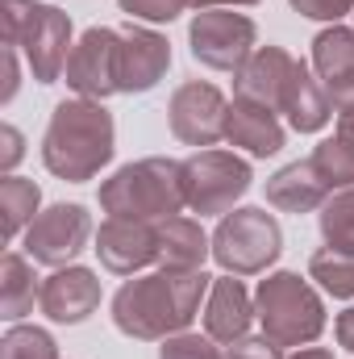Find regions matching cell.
Instances as JSON below:
<instances>
[{
    "label": "cell",
    "mask_w": 354,
    "mask_h": 359,
    "mask_svg": "<svg viewBox=\"0 0 354 359\" xmlns=\"http://www.w3.org/2000/svg\"><path fill=\"white\" fill-rule=\"evenodd\" d=\"M208 288H213V276H204V268H163L150 276H138V280H125L113 297V322L121 334H129L138 343H163V339L183 334L192 326Z\"/></svg>",
    "instance_id": "cell-1"
},
{
    "label": "cell",
    "mask_w": 354,
    "mask_h": 359,
    "mask_svg": "<svg viewBox=\"0 0 354 359\" xmlns=\"http://www.w3.org/2000/svg\"><path fill=\"white\" fill-rule=\"evenodd\" d=\"M113 151H117V126L100 100L76 96V100L55 104L46 134H42V163L50 176L84 184L100 176V168H108Z\"/></svg>",
    "instance_id": "cell-2"
},
{
    "label": "cell",
    "mask_w": 354,
    "mask_h": 359,
    "mask_svg": "<svg viewBox=\"0 0 354 359\" xmlns=\"http://www.w3.org/2000/svg\"><path fill=\"white\" fill-rule=\"evenodd\" d=\"M100 209L108 217H134V222H150V226L179 217V209H187L183 163L163 159V155L125 163L113 180L100 184Z\"/></svg>",
    "instance_id": "cell-3"
},
{
    "label": "cell",
    "mask_w": 354,
    "mask_h": 359,
    "mask_svg": "<svg viewBox=\"0 0 354 359\" xmlns=\"http://www.w3.org/2000/svg\"><path fill=\"white\" fill-rule=\"evenodd\" d=\"M4 42L17 46L38 84H55L71 59V17L38 0H4Z\"/></svg>",
    "instance_id": "cell-4"
},
{
    "label": "cell",
    "mask_w": 354,
    "mask_h": 359,
    "mask_svg": "<svg viewBox=\"0 0 354 359\" xmlns=\"http://www.w3.org/2000/svg\"><path fill=\"white\" fill-rule=\"evenodd\" d=\"M255 318H259L263 334L279 347H309L325 330V305H321L317 288L309 280H300L296 271H275V276L259 280Z\"/></svg>",
    "instance_id": "cell-5"
},
{
    "label": "cell",
    "mask_w": 354,
    "mask_h": 359,
    "mask_svg": "<svg viewBox=\"0 0 354 359\" xmlns=\"http://www.w3.org/2000/svg\"><path fill=\"white\" fill-rule=\"evenodd\" d=\"M283 251V230L267 209H234L213 234V259L229 276H259Z\"/></svg>",
    "instance_id": "cell-6"
},
{
    "label": "cell",
    "mask_w": 354,
    "mask_h": 359,
    "mask_svg": "<svg viewBox=\"0 0 354 359\" xmlns=\"http://www.w3.org/2000/svg\"><path fill=\"white\" fill-rule=\"evenodd\" d=\"M250 163L229 151H196L183 159V196L200 217H225L250 192Z\"/></svg>",
    "instance_id": "cell-7"
},
{
    "label": "cell",
    "mask_w": 354,
    "mask_h": 359,
    "mask_svg": "<svg viewBox=\"0 0 354 359\" xmlns=\"http://www.w3.org/2000/svg\"><path fill=\"white\" fill-rule=\"evenodd\" d=\"M255 38H259L255 21L234 8H200L187 25L192 59L208 72H238L259 50Z\"/></svg>",
    "instance_id": "cell-8"
},
{
    "label": "cell",
    "mask_w": 354,
    "mask_h": 359,
    "mask_svg": "<svg viewBox=\"0 0 354 359\" xmlns=\"http://www.w3.org/2000/svg\"><path fill=\"white\" fill-rule=\"evenodd\" d=\"M63 80L76 96H88V100H104V96L121 92V29L92 25L71 46Z\"/></svg>",
    "instance_id": "cell-9"
},
{
    "label": "cell",
    "mask_w": 354,
    "mask_h": 359,
    "mask_svg": "<svg viewBox=\"0 0 354 359\" xmlns=\"http://www.w3.org/2000/svg\"><path fill=\"white\" fill-rule=\"evenodd\" d=\"M92 217L84 205H50L25 230V255L42 268H71V259L88 247Z\"/></svg>",
    "instance_id": "cell-10"
},
{
    "label": "cell",
    "mask_w": 354,
    "mask_h": 359,
    "mask_svg": "<svg viewBox=\"0 0 354 359\" xmlns=\"http://www.w3.org/2000/svg\"><path fill=\"white\" fill-rule=\"evenodd\" d=\"M225 117H229V100L221 96V88L213 84H200V80H187L171 92V104H167V121H171V134L187 147H213L225 138Z\"/></svg>",
    "instance_id": "cell-11"
},
{
    "label": "cell",
    "mask_w": 354,
    "mask_h": 359,
    "mask_svg": "<svg viewBox=\"0 0 354 359\" xmlns=\"http://www.w3.org/2000/svg\"><path fill=\"white\" fill-rule=\"evenodd\" d=\"M96 255L113 276H134L150 268L159 264V226L134 217H108L96 230Z\"/></svg>",
    "instance_id": "cell-12"
},
{
    "label": "cell",
    "mask_w": 354,
    "mask_h": 359,
    "mask_svg": "<svg viewBox=\"0 0 354 359\" xmlns=\"http://www.w3.org/2000/svg\"><path fill=\"white\" fill-rule=\"evenodd\" d=\"M171 67V42L146 25H125L121 29V92L138 96V92L159 88V80Z\"/></svg>",
    "instance_id": "cell-13"
},
{
    "label": "cell",
    "mask_w": 354,
    "mask_h": 359,
    "mask_svg": "<svg viewBox=\"0 0 354 359\" xmlns=\"http://www.w3.org/2000/svg\"><path fill=\"white\" fill-rule=\"evenodd\" d=\"M42 313L59 326H80L100 309V280L92 268H59L50 280H42Z\"/></svg>",
    "instance_id": "cell-14"
},
{
    "label": "cell",
    "mask_w": 354,
    "mask_h": 359,
    "mask_svg": "<svg viewBox=\"0 0 354 359\" xmlns=\"http://www.w3.org/2000/svg\"><path fill=\"white\" fill-rule=\"evenodd\" d=\"M296 72H300V59H292L283 46H259V50L234 72V92L246 96V100H259V104H267V109L279 113V104H283V96L292 88Z\"/></svg>",
    "instance_id": "cell-15"
},
{
    "label": "cell",
    "mask_w": 354,
    "mask_h": 359,
    "mask_svg": "<svg viewBox=\"0 0 354 359\" xmlns=\"http://www.w3.org/2000/svg\"><path fill=\"white\" fill-rule=\"evenodd\" d=\"M204 334L213 339V343H238L242 334H246V326H250V318H255V297L246 292V284L238 280V276H217L213 280V288H208V297H204Z\"/></svg>",
    "instance_id": "cell-16"
},
{
    "label": "cell",
    "mask_w": 354,
    "mask_h": 359,
    "mask_svg": "<svg viewBox=\"0 0 354 359\" xmlns=\"http://www.w3.org/2000/svg\"><path fill=\"white\" fill-rule=\"evenodd\" d=\"M313 72L330 100L342 109L354 100V29L330 25L313 38Z\"/></svg>",
    "instance_id": "cell-17"
},
{
    "label": "cell",
    "mask_w": 354,
    "mask_h": 359,
    "mask_svg": "<svg viewBox=\"0 0 354 359\" xmlns=\"http://www.w3.org/2000/svg\"><path fill=\"white\" fill-rule=\"evenodd\" d=\"M225 138L255 159L283 151V126H279L275 109H267L259 100H246V96H234L229 117H225Z\"/></svg>",
    "instance_id": "cell-18"
},
{
    "label": "cell",
    "mask_w": 354,
    "mask_h": 359,
    "mask_svg": "<svg viewBox=\"0 0 354 359\" xmlns=\"http://www.w3.org/2000/svg\"><path fill=\"white\" fill-rule=\"evenodd\" d=\"M325 201H330V184L313 168V159H296L267 180V205H275L279 213H313Z\"/></svg>",
    "instance_id": "cell-19"
},
{
    "label": "cell",
    "mask_w": 354,
    "mask_h": 359,
    "mask_svg": "<svg viewBox=\"0 0 354 359\" xmlns=\"http://www.w3.org/2000/svg\"><path fill=\"white\" fill-rule=\"evenodd\" d=\"M213 255V238L192 217H167L159 222V264L171 271H200Z\"/></svg>",
    "instance_id": "cell-20"
},
{
    "label": "cell",
    "mask_w": 354,
    "mask_h": 359,
    "mask_svg": "<svg viewBox=\"0 0 354 359\" xmlns=\"http://www.w3.org/2000/svg\"><path fill=\"white\" fill-rule=\"evenodd\" d=\"M279 113L288 117V126H292L296 134H317V130L334 117V109H330V92L321 88V80H313V72H309L304 63H300L292 88H288V96H283Z\"/></svg>",
    "instance_id": "cell-21"
},
{
    "label": "cell",
    "mask_w": 354,
    "mask_h": 359,
    "mask_svg": "<svg viewBox=\"0 0 354 359\" xmlns=\"http://www.w3.org/2000/svg\"><path fill=\"white\" fill-rule=\"evenodd\" d=\"M34 301H42V284L34 276V259L8 251L4 264H0V313L8 322H17V318H25L34 309Z\"/></svg>",
    "instance_id": "cell-22"
},
{
    "label": "cell",
    "mask_w": 354,
    "mask_h": 359,
    "mask_svg": "<svg viewBox=\"0 0 354 359\" xmlns=\"http://www.w3.org/2000/svg\"><path fill=\"white\" fill-rule=\"evenodd\" d=\"M42 205V188L25 176H4L0 180V213H4V238L13 243L21 230H29V222L38 217Z\"/></svg>",
    "instance_id": "cell-23"
},
{
    "label": "cell",
    "mask_w": 354,
    "mask_h": 359,
    "mask_svg": "<svg viewBox=\"0 0 354 359\" xmlns=\"http://www.w3.org/2000/svg\"><path fill=\"white\" fill-rule=\"evenodd\" d=\"M309 280H317L330 297L351 301L354 297V255L334 251V247H321V251L309 259Z\"/></svg>",
    "instance_id": "cell-24"
},
{
    "label": "cell",
    "mask_w": 354,
    "mask_h": 359,
    "mask_svg": "<svg viewBox=\"0 0 354 359\" xmlns=\"http://www.w3.org/2000/svg\"><path fill=\"white\" fill-rule=\"evenodd\" d=\"M321 238L325 247L354 255V188L330 192V201L321 205Z\"/></svg>",
    "instance_id": "cell-25"
},
{
    "label": "cell",
    "mask_w": 354,
    "mask_h": 359,
    "mask_svg": "<svg viewBox=\"0 0 354 359\" xmlns=\"http://www.w3.org/2000/svg\"><path fill=\"white\" fill-rule=\"evenodd\" d=\"M313 168H317L321 180L330 184V192L354 188V142L351 138H342V134L317 142V151H313Z\"/></svg>",
    "instance_id": "cell-26"
},
{
    "label": "cell",
    "mask_w": 354,
    "mask_h": 359,
    "mask_svg": "<svg viewBox=\"0 0 354 359\" xmlns=\"http://www.w3.org/2000/svg\"><path fill=\"white\" fill-rule=\"evenodd\" d=\"M0 359H59V343L42 326H8Z\"/></svg>",
    "instance_id": "cell-27"
},
{
    "label": "cell",
    "mask_w": 354,
    "mask_h": 359,
    "mask_svg": "<svg viewBox=\"0 0 354 359\" xmlns=\"http://www.w3.org/2000/svg\"><path fill=\"white\" fill-rule=\"evenodd\" d=\"M121 13H129L134 21H176L179 13L192 8V0H117Z\"/></svg>",
    "instance_id": "cell-28"
},
{
    "label": "cell",
    "mask_w": 354,
    "mask_h": 359,
    "mask_svg": "<svg viewBox=\"0 0 354 359\" xmlns=\"http://www.w3.org/2000/svg\"><path fill=\"white\" fill-rule=\"evenodd\" d=\"M300 17H309V21H342L346 13H354V0H288Z\"/></svg>",
    "instance_id": "cell-29"
},
{
    "label": "cell",
    "mask_w": 354,
    "mask_h": 359,
    "mask_svg": "<svg viewBox=\"0 0 354 359\" xmlns=\"http://www.w3.org/2000/svg\"><path fill=\"white\" fill-rule=\"evenodd\" d=\"M225 359H283L279 343H271L267 334H242L238 343L225 347Z\"/></svg>",
    "instance_id": "cell-30"
},
{
    "label": "cell",
    "mask_w": 354,
    "mask_h": 359,
    "mask_svg": "<svg viewBox=\"0 0 354 359\" xmlns=\"http://www.w3.org/2000/svg\"><path fill=\"white\" fill-rule=\"evenodd\" d=\"M21 155H25V138H21V130H17V126H0V168L13 172V168L21 163Z\"/></svg>",
    "instance_id": "cell-31"
},
{
    "label": "cell",
    "mask_w": 354,
    "mask_h": 359,
    "mask_svg": "<svg viewBox=\"0 0 354 359\" xmlns=\"http://www.w3.org/2000/svg\"><path fill=\"white\" fill-rule=\"evenodd\" d=\"M0 72H4V84H0V104H8L17 96V84H21V72H17V46H0Z\"/></svg>",
    "instance_id": "cell-32"
},
{
    "label": "cell",
    "mask_w": 354,
    "mask_h": 359,
    "mask_svg": "<svg viewBox=\"0 0 354 359\" xmlns=\"http://www.w3.org/2000/svg\"><path fill=\"white\" fill-rule=\"evenodd\" d=\"M334 334H338V343H342V347L354 355V309H342V313H338V322H334Z\"/></svg>",
    "instance_id": "cell-33"
},
{
    "label": "cell",
    "mask_w": 354,
    "mask_h": 359,
    "mask_svg": "<svg viewBox=\"0 0 354 359\" xmlns=\"http://www.w3.org/2000/svg\"><path fill=\"white\" fill-rule=\"evenodd\" d=\"M338 134H342V138H351V142H354V100H351V104H342V109H338Z\"/></svg>",
    "instance_id": "cell-34"
},
{
    "label": "cell",
    "mask_w": 354,
    "mask_h": 359,
    "mask_svg": "<svg viewBox=\"0 0 354 359\" xmlns=\"http://www.w3.org/2000/svg\"><path fill=\"white\" fill-rule=\"evenodd\" d=\"M292 359H334V351L330 347H296Z\"/></svg>",
    "instance_id": "cell-35"
},
{
    "label": "cell",
    "mask_w": 354,
    "mask_h": 359,
    "mask_svg": "<svg viewBox=\"0 0 354 359\" xmlns=\"http://www.w3.org/2000/svg\"><path fill=\"white\" fill-rule=\"evenodd\" d=\"M196 8H234V4H259V0H192Z\"/></svg>",
    "instance_id": "cell-36"
}]
</instances>
